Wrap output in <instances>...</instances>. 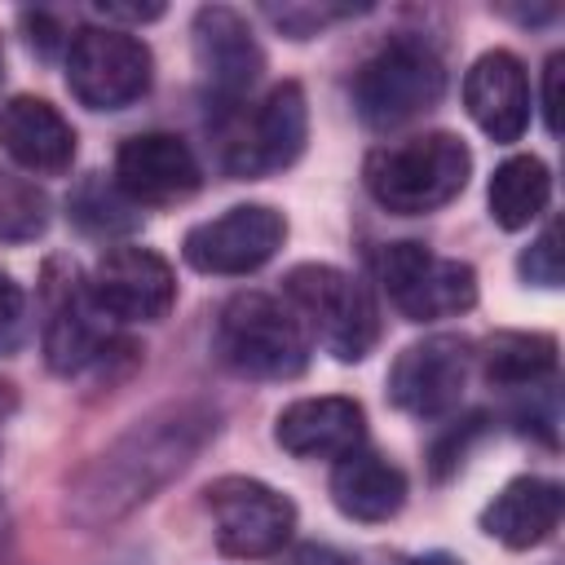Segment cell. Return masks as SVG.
I'll list each match as a JSON object with an SVG mask.
<instances>
[{"mask_svg":"<svg viewBox=\"0 0 565 565\" xmlns=\"http://www.w3.org/2000/svg\"><path fill=\"white\" fill-rule=\"evenodd\" d=\"M216 433V411L203 402H172L128 424L102 455H93L66 486V516L84 530H102L146 499H154L172 477H181Z\"/></svg>","mask_w":565,"mask_h":565,"instance_id":"cell-1","label":"cell"},{"mask_svg":"<svg viewBox=\"0 0 565 565\" xmlns=\"http://www.w3.org/2000/svg\"><path fill=\"white\" fill-rule=\"evenodd\" d=\"M472 154L455 132H419L366 154V194L393 216H424L459 199L468 185Z\"/></svg>","mask_w":565,"mask_h":565,"instance_id":"cell-2","label":"cell"},{"mask_svg":"<svg viewBox=\"0 0 565 565\" xmlns=\"http://www.w3.org/2000/svg\"><path fill=\"white\" fill-rule=\"evenodd\" d=\"M216 353L252 380H296L309 366V335L287 300L238 291L216 318Z\"/></svg>","mask_w":565,"mask_h":565,"instance_id":"cell-3","label":"cell"},{"mask_svg":"<svg viewBox=\"0 0 565 565\" xmlns=\"http://www.w3.org/2000/svg\"><path fill=\"white\" fill-rule=\"evenodd\" d=\"M291 313L335 362H362L380 340L371 291L335 265H296L282 282Z\"/></svg>","mask_w":565,"mask_h":565,"instance_id":"cell-4","label":"cell"},{"mask_svg":"<svg viewBox=\"0 0 565 565\" xmlns=\"http://www.w3.org/2000/svg\"><path fill=\"white\" fill-rule=\"evenodd\" d=\"M446 93V66L433 44L397 35L375 49L353 75V106L366 128H397L433 110Z\"/></svg>","mask_w":565,"mask_h":565,"instance_id":"cell-5","label":"cell"},{"mask_svg":"<svg viewBox=\"0 0 565 565\" xmlns=\"http://www.w3.org/2000/svg\"><path fill=\"white\" fill-rule=\"evenodd\" d=\"M375 278L411 322H437L477 305V274L455 256H437L424 243H384L375 252Z\"/></svg>","mask_w":565,"mask_h":565,"instance_id":"cell-6","label":"cell"},{"mask_svg":"<svg viewBox=\"0 0 565 565\" xmlns=\"http://www.w3.org/2000/svg\"><path fill=\"white\" fill-rule=\"evenodd\" d=\"M154 75L150 49L119 26H84L66 44V88L88 110H124L146 97Z\"/></svg>","mask_w":565,"mask_h":565,"instance_id":"cell-7","label":"cell"},{"mask_svg":"<svg viewBox=\"0 0 565 565\" xmlns=\"http://www.w3.org/2000/svg\"><path fill=\"white\" fill-rule=\"evenodd\" d=\"M207 512L216 525V547L238 561L274 556L296 530V508L287 494L256 477H221L207 486Z\"/></svg>","mask_w":565,"mask_h":565,"instance_id":"cell-8","label":"cell"},{"mask_svg":"<svg viewBox=\"0 0 565 565\" xmlns=\"http://www.w3.org/2000/svg\"><path fill=\"white\" fill-rule=\"evenodd\" d=\"M309 137V106L300 84H278L265 93V102L234 119V128L221 141V163L234 177H265L300 159Z\"/></svg>","mask_w":565,"mask_h":565,"instance_id":"cell-9","label":"cell"},{"mask_svg":"<svg viewBox=\"0 0 565 565\" xmlns=\"http://www.w3.org/2000/svg\"><path fill=\"white\" fill-rule=\"evenodd\" d=\"M88 296L110 322H159L177 300V274L159 252L124 243L97 256Z\"/></svg>","mask_w":565,"mask_h":565,"instance_id":"cell-10","label":"cell"},{"mask_svg":"<svg viewBox=\"0 0 565 565\" xmlns=\"http://www.w3.org/2000/svg\"><path fill=\"white\" fill-rule=\"evenodd\" d=\"M282 238H287V221L278 207L238 203L212 221H199L185 234L181 256L199 274H252L282 247Z\"/></svg>","mask_w":565,"mask_h":565,"instance_id":"cell-11","label":"cell"},{"mask_svg":"<svg viewBox=\"0 0 565 565\" xmlns=\"http://www.w3.org/2000/svg\"><path fill=\"white\" fill-rule=\"evenodd\" d=\"M110 349L102 309L88 296V278L75 265L53 260L44 274V362L57 375H79Z\"/></svg>","mask_w":565,"mask_h":565,"instance_id":"cell-12","label":"cell"},{"mask_svg":"<svg viewBox=\"0 0 565 565\" xmlns=\"http://www.w3.org/2000/svg\"><path fill=\"white\" fill-rule=\"evenodd\" d=\"M472 366V344L463 335H428L406 344L388 366V397L397 411L437 419L459 406Z\"/></svg>","mask_w":565,"mask_h":565,"instance_id":"cell-13","label":"cell"},{"mask_svg":"<svg viewBox=\"0 0 565 565\" xmlns=\"http://www.w3.org/2000/svg\"><path fill=\"white\" fill-rule=\"evenodd\" d=\"M194 66L207 93L230 110L265 71V53L247 26V18L230 4H203L194 13Z\"/></svg>","mask_w":565,"mask_h":565,"instance_id":"cell-14","label":"cell"},{"mask_svg":"<svg viewBox=\"0 0 565 565\" xmlns=\"http://www.w3.org/2000/svg\"><path fill=\"white\" fill-rule=\"evenodd\" d=\"M203 181L194 150L177 132H137L115 154V185L132 203H177Z\"/></svg>","mask_w":565,"mask_h":565,"instance_id":"cell-15","label":"cell"},{"mask_svg":"<svg viewBox=\"0 0 565 565\" xmlns=\"http://www.w3.org/2000/svg\"><path fill=\"white\" fill-rule=\"evenodd\" d=\"M463 106L490 141H516L530 124V79L516 53L490 49L463 75Z\"/></svg>","mask_w":565,"mask_h":565,"instance_id":"cell-16","label":"cell"},{"mask_svg":"<svg viewBox=\"0 0 565 565\" xmlns=\"http://www.w3.org/2000/svg\"><path fill=\"white\" fill-rule=\"evenodd\" d=\"M366 437V415L353 397L327 393V397H300L278 411L274 441L296 459H340L358 450Z\"/></svg>","mask_w":565,"mask_h":565,"instance_id":"cell-17","label":"cell"},{"mask_svg":"<svg viewBox=\"0 0 565 565\" xmlns=\"http://www.w3.org/2000/svg\"><path fill=\"white\" fill-rule=\"evenodd\" d=\"M0 150L26 172H66L75 159V128L44 97H9L0 106Z\"/></svg>","mask_w":565,"mask_h":565,"instance_id":"cell-18","label":"cell"},{"mask_svg":"<svg viewBox=\"0 0 565 565\" xmlns=\"http://www.w3.org/2000/svg\"><path fill=\"white\" fill-rule=\"evenodd\" d=\"M561 508H565V494L556 481L547 477H516L508 481L481 512V530L490 539H499L503 547H534L543 543L556 525H561Z\"/></svg>","mask_w":565,"mask_h":565,"instance_id":"cell-19","label":"cell"},{"mask_svg":"<svg viewBox=\"0 0 565 565\" xmlns=\"http://www.w3.org/2000/svg\"><path fill=\"white\" fill-rule=\"evenodd\" d=\"M331 499L349 521H388L406 503V472L375 450H349L331 468Z\"/></svg>","mask_w":565,"mask_h":565,"instance_id":"cell-20","label":"cell"},{"mask_svg":"<svg viewBox=\"0 0 565 565\" xmlns=\"http://www.w3.org/2000/svg\"><path fill=\"white\" fill-rule=\"evenodd\" d=\"M547 199H552V172L534 154H512L490 177V216L503 230H525L530 221H539Z\"/></svg>","mask_w":565,"mask_h":565,"instance_id":"cell-21","label":"cell"},{"mask_svg":"<svg viewBox=\"0 0 565 565\" xmlns=\"http://www.w3.org/2000/svg\"><path fill=\"white\" fill-rule=\"evenodd\" d=\"M481 371L499 388H534L556 371V340L543 331H494L481 349Z\"/></svg>","mask_w":565,"mask_h":565,"instance_id":"cell-22","label":"cell"},{"mask_svg":"<svg viewBox=\"0 0 565 565\" xmlns=\"http://www.w3.org/2000/svg\"><path fill=\"white\" fill-rule=\"evenodd\" d=\"M49 225V199L35 181L0 168V243L40 238Z\"/></svg>","mask_w":565,"mask_h":565,"instance_id":"cell-23","label":"cell"},{"mask_svg":"<svg viewBox=\"0 0 565 565\" xmlns=\"http://www.w3.org/2000/svg\"><path fill=\"white\" fill-rule=\"evenodd\" d=\"M66 207H71V216H75L88 234H115V230H128V225L137 221V216L128 212V207H132V199H128L115 181L106 185L97 172H93V177L71 194V203H66Z\"/></svg>","mask_w":565,"mask_h":565,"instance_id":"cell-24","label":"cell"},{"mask_svg":"<svg viewBox=\"0 0 565 565\" xmlns=\"http://www.w3.org/2000/svg\"><path fill=\"white\" fill-rule=\"evenodd\" d=\"M521 278L534 282V287H561L565 278V252H561V221H547V230L521 252L516 260Z\"/></svg>","mask_w":565,"mask_h":565,"instance_id":"cell-25","label":"cell"},{"mask_svg":"<svg viewBox=\"0 0 565 565\" xmlns=\"http://www.w3.org/2000/svg\"><path fill=\"white\" fill-rule=\"evenodd\" d=\"M349 13H353L349 4H340V9H335V4H282V9L269 4V9H265V18H269L274 26H282L291 40H309V35H318L331 18H349Z\"/></svg>","mask_w":565,"mask_h":565,"instance_id":"cell-26","label":"cell"},{"mask_svg":"<svg viewBox=\"0 0 565 565\" xmlns=\"http://www.w3.org/2000/svg\"><path fill=\"white\" fill-rule=\"evenodd\" d=\"M22 313H26V296H22V287H18L9 274H0V353L18 344Z\"/></svg>","mask_w":565,"mask_h":565,"instance_id":"cell-27","label":"cell"},{"mask_svg":"<svg viewBox=\"0 0 565 565\" xmlns=\"http://www.w3.org/2000/svg\"><path fill=\"white\" fill-rule=\"evenodd\" d=\"M561 75H565V57L552 53L543 66V124H547V132H561Z\"/></svg>","mask_w":565,"mask_h":565,"instance_id":"cell-28","label":"cell"},{"mask_svg":"<svg viewBox=\"0 0 565 565\" xmlns=\"http://www.w3.org/2000/svg\"><path fill=\"white\" fill-rule=\"evenodd\" d=\"M278 565H353V561L327 543H296Z\"/></svg>","mask_w":565,"mask_h":565,"instance_id":"cell-29","label":"cell"},{"mask_svg":"<svg viewBox=\"0 0 565 565\" xmlns=\"http://www.w3.org/2000/svg\"><path fill=\"white\" fill-rule=\"evenodd\" d=\"M97 13H106L115 22H150L163 13V4H97Z\"/></svg>","mask_w":565,"mask_h":565,"instance_id":"cell-30","label":"cell"},{"mask_svg":"<svg viewBox=\"0 0 565 565\" xmlns=\"http://www.w3.org/2000/svg\"><path fill=\"white\" fill-rule=\"evenodd\" d=\"M22 22L31 26V31H40L31 44H40V53H53L57 44H62V35H57V26H53V18L49 13H22Z\"/></svg>","mask_w":565,"mask_h":565,"instance_id":"cell-31","label":"cell"},{"mask_svg":"<svg viewBox=\"0 0 565 565\" xmlns=\"http://www.w3.org/2000/svg\"><path fill=\"white\" fill-rule=\"evenodd\" d=\"M402 565H459L450 552H424V556H406Z\"/></svg>","mask_w":565,"mask_h":565,"instance_id":"cell-32","label":"cell"}]
</instances>
